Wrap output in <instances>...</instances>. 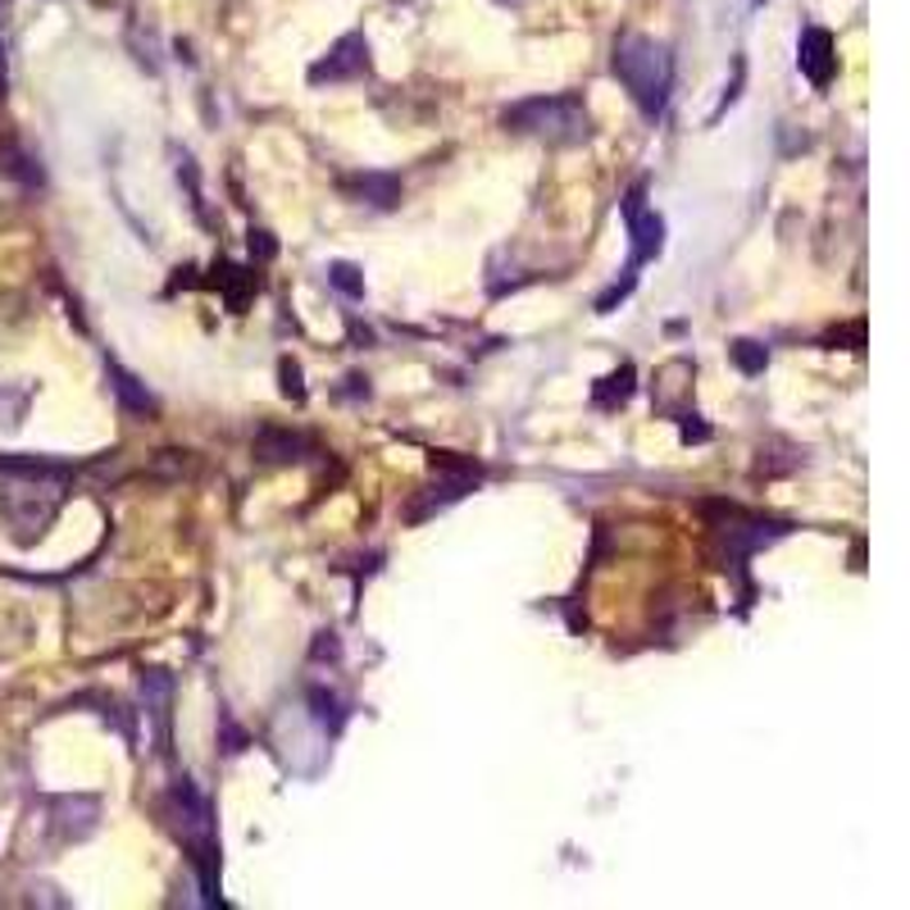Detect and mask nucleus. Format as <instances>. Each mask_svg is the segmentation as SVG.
<instances>
[{
	"label": "nucleus",
	"instance_id": "f257e3e1",
	"mask_svg": "<svg viewBox=\"0 0 910 910\" xmlns=\"http://www.w3.org/2000/svg\"><path fill=\"white\" fill-rule=\"evenodd\" d=\"M164 820L169 828L179 833V843L192 851V865L200 874V901L219 906V833H214V806L210 797L196 788V783L183 774L164 797Z\"/></svg>",
	"mask_w": 910,
	"mask_h": 910
},
{
	"label": "nucleus",
	"instance_id": "f03ea898",
	"mask_svg": "<svg viewBox=\"0 0 910 910\" xmlns=\"http://www.w3.org/2000/svg\"><path fill=\"white\" fill-rule=\"evenodd\" d=\"M615 78L624 83V91L638 100V110L647 119H661L665 106H669V91H674V56L665 41L655 37H642V33H628L615 41Z\"/></svg>",
	"mask_w": 910,
	"mask_h": 910
},
{
	"label": "nucleus",
	"instance_id": "7ed1b4c3",
	"mask_svg": "<svg viewBox=\"0 0 910 910\" xmlns=\"http://www.w3.org/2000/svg\"><path fill=\"white\" fill-rule=\"evenodd\" d=\"M505 133L538 137L546 146H578L592 137V119L578 96H528L501 110Z\"/></svg>",
	"mask_w": 910,
	"mask_h": 910
},
{
	"label": "nucleus",
	"instance_id": "20e7f679",
	"mask_svg": "<svg viewBox=\"0 0 910 910\" xmlns=\"http://www.w3.org/2000/svg\"><path fill=\"white\" fill-rule=\"evenodd\" d=\"M619 214H624V228H628V260H624V269H619V278H615V287L597 300V315H611L619 300L634 292L638 269L651 265V260L665 250V219L655 214V210H647V187H642V183L619 200Z\"/></svg>",
	"mask_w": 910,
	"mask_h": 910
},
{
	"label": "nucleus",
	"instance_id": "39448f33",
	"mask_svg": "<svg viewBox=\"0 0 910 910\" xmlns=\"http://www.w3.org/2000/svg\"><path fill=\"white\" fill-rule=\"evenodd\" d=\"M64 478H23V488L0 492V519L14 528L19 542H33L46 533V524L56 519L64 501Z\"/></svg>",
	"mask_w": 910,
	"mask_h": 910
},
{
	"label": "nucleus",
	"instance_id": "423d86ee",
	"mask_svg": "<svg viewBox=\"0 0 910 910\" xmlns=\"http://www.w3.org/2000/svg\"><path fill=\"white\" fill-rule=\"evenodd\" d=\"M478 478H483V469H478L474 460H455L451 451H438L433 455V483L415 492V501L406 505V524H423L428 515H438L460 496H469L478 488Z\"/></svg>",
	"mask_w": 910,
	"mask_h": 910
},
{
	"label": "nucleus",
	"instance_id": "0eeeda50",
	"mask_svg": "<svg viewBox=\"0 0 910 910\" xmlns=\"http://www.w3.org/2000/svg\"><path fill=\"white\" fill-rule=\"evenodd\" d=\"M720 511H724V524H711V528H715V538L728 546V565L724 569H742V561L751 551H761L774 538L788 533V524L765 519V515H747V511H738V505H720Z\"/></svg>",
	"mask_w": 910,
	"mask_h": 910
},
{
	"label": "nucleus",
	"instance_id": "6e6552de",
	"mask_svg": "<svg viewBox=\"0 0 910 910\" xmlns=\"http://www.w3.org/2000/svg\"><path fill=\"white\" fill-rule=\"evenodd\" d=\"M360 73H369V41H365V33H346L323 60L310 64V83L315 87H323V83L333 87V83L360 78Z\"/></svg>",
	"mask_w": 910,
	"mask_h": 910
},
{
	"label": "nucleus",
	"instance_id": "1a4fd4ad",
	"mask_svg": "<svg viewBox=\"0 0 910 910\" xmlns=\"http://www.w3.org/2000/svg\"><path fill=\"white\" fill-rule=\"evenodd\" d=\"M797 69L811 78V87H828L838 73V41L828 28H806L797 41Z\"/></svg>",
	"mask_w": 910,
	"mask_h": 910
},
{
	"label": "nucleus",
	"instance_id": "9d476101",
	"mask_svg": "<svg viewBox=\"0 0 910 910\" xmlns=\"http://www.w3.org/2000/svg\"><path fill=\"white\" fill-rule=\"evenodd\" d=\"M256 455L265 465H296V460H306V455H310V438L292 433V428H260Z\"/></svg>",
	"mask_w": 910,
	"mask_h": 910
},
{
	"label": "nucleus",
	"instance_id": "9b49d317",
	"mask_svg": "<svg viewBox=\"0 0 910 910\" xmlns=\"http://www.w3.org/2000/svg\"><path fill=\"white\" fill-rule=\"evenodd\" d=\"M106 369H110V388H114V396H119V406L128 410V415H156V410H160L156 396L146 392V383H142L137 373H128V369L114 365V360H110Z\"/></svg>",
	"mask_w": 910,
	"mask_h": 910
},
{
	"label": "nucleus",
	"instance_id": "f8f14e48",
	"mask_svg": "<svg viewBox=\"0 0 910 910\" xmlns=\"http://www.w3.org/2000/svg\"><path fill=\"white\" fill-rule=\"evenodd\" d=\"M142 692H146V705H150V715H156L160 724V755H169V697H173V678L164 669H146L142 674Z\"/></svg>",
	"mask_w": 910,
	"mask_h": 910
},
{
	"label": "nucleus",
	"instance_id": "ddd939ff",
	"mask_svg": "<svg viewBox=\"0 0 910 910\" xmlns=\"http://www.w3.org/2000/svg\"><path fill=\"white\" fill-rule=\"evenodd\" d=\"M342 187L351 196L369 200V206H378V210H392L396 200H401V183L392 179V173H360V179H346Z\"/></svg>",
	"mask_w": 910,
	"mask_h": 910
},
{
	"label": "nucleus",
	"instance_id": "4468645a",
	"mask_svg": "<svg viewBox=\"0 0 910 910\" xmlns=\"http://www.w3.org/2000/svg\"><path fill=\"white\" fill-rule=\"evenodd\" d=\"M0 474L5 478H69L73 465L46 460V455H0Z\"/></svg>",
	"mask_w": 910,
	"mask_h": 910
},
{
	"label": "nucleus",
	"instance_id": "2eb2a0df",
	"mask_svg": "<svg viewBox=\"0 0 910 910\" xmlns=\"http://www.w3.org/2000/svg\"><path fill=\"white\" fill-rule=\"evenodd\" d=\"M310 715H315V724H319L323 733H342V724H346V705H342L337 692L310 688Z\"/></svg>",
	"mask_w": 910,
	"mask_h": 910
},
{
	"label": "nucleus",
	"instance_id": "dca6fc26",
	"mask_svg": "<svg viewBox=\"0 0 910 910\" xmlns=\"http://www.w3.org/2000/svg\"><path fill=\"white\" fill-rule=\"evenodd\" d=\"M628 392H634V365H624L619 373H611V378H601V388H597V406H624L628 401Z\"/></svg>",
	"mask_w": 910,
	"mask_h": 910
},
{
	"label": "nucleus",
	"instance_id": "f3484780",
	"mask_svg": "<svg viewBox=\"0 0 910 910\" xmlns=\"http://www.w3.org/2000/svg\"><path fill=\"white\" fill-rule=\"evenodd\" d=\"M728 351H733V360H738V369H742V373H761V369L770 365V351H765V346H755V342H733Z\"/></svg>",
	"mask_w": 910,
	"mask_h": 910
},
{
	"label": "nucleus",
	"instance_id": "a211bd4d",
	"mask_svg": "<svg viewBox=\"0 0 910 910\" xmlns=\"http://www.w3.org/2000/svg\"><path fill=\"white\" fill-rule=\"evenodd\" d=\"M328 283H333L337 292H346L351 300L365 296V278H360V269H356V265H333V269H328Z\"/></svg>",
	"mask_w": 910,
	"mask_h": 910
},
{
	"label": "nucleus",
	"instance_id": "6ab92c4d",
	"mask_svg": "<svg viewBox=\"0 0 910 910\" xmlns=\"http://www.w3.org/2000/svg\"><path fill=\"white\" fill-rule=\"evenodd\" d=\"M278 373H283V396H292V401H306V388H300V369H296L292 360H283V365H278Z\"/></svg>",
	"mask_w": 910,
	"mask_h": 910
},
{
	"label": "nucleus",
	"instance_id": "aec40b11",
	"mask_svg": "<svg viewBox=\"0 0 910 910\" xmlns=\"http://www.w3.org/2000/svg\"><path fill=\"white\" fill-rule=\"evenodd\" d=\"M273 242H269V233H250V256H260V260H269L273 256Z\"/></svg>",
	"mask_w": 910,
	"mask_h": 910
},
{
	"label": "nucleus",
	"instance_id": "412c9836",
	"mask_svg": "<svg viewBox=\"0 0 910 910\" xmlns=\"http://www.w3.org/2000/svg\"><path fill=\"white\" fill-rule=\"evenodd\" d=\"M711 438V428L705 423H688V415H682V442H705Z\"/></svg>",
	"mask_w": 910,
	"mask_h": 910
},
{
	"label": "nucleus",
	"instance_id": "4be33fe9",
	"mask_svg": "<svg viewBox=\"0 0 910 910\" xmlns=\"http://www.w3.org/2000/svg\"><path fill=\"white\" fill-rule=\"evenodd\" d=\"M496 5H519V0H496Z\"/></svg>",
	"mask_w": 910,
	"mask_h": 910
}]
</instances>
